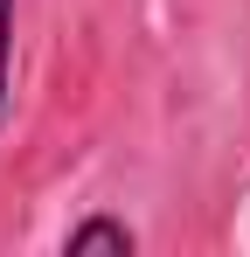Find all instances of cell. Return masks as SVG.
<instances>
[{"instance_id":"7a4b0ae2","label":"cell","mask_w":250,"mask_h":257,"mask_svg":"<svg viewBox=\"0 0 250 257\" xmlns=\"http://www.w3.org/2000/svg\"><path fill=\"white\" fill-rule=\"evenodd\" d=\"M14 14H21V0H0V111H7V84H14Z\"/></svg>"},{"instance_id":"6da1fadb","label":"cell","mask_w":250,"mask_h":257,"mask_svg":"<svg viewBox=\"0 0 250 257\" xmlns=\"http://www.w3.org/2000/svg\"><path fill=\"white\" fill-rule=\"evenodd\" d=\"M139 250V229L118 215H83L63 229V257H132Z\"/></svg>"}]
</instances>
